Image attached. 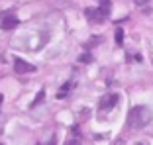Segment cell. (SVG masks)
Masks as SVG:
<instances>
[{
  "label": "cell",
  "instance_id": "1",
  "mask_svg": "<svg viewBox=\"0 0 153 145\" xmlns=\"http://www.w3.org/2000/svg\"><path fill=\"white\" fill-rule=\"evenodd\" d=\"M153 120V112L147 106H134L128 114V124L131 129H143L151 124Z\"/></svg>",
  "mask_w": 153,
  "mask_h": 145
},
{
  "label": "cell",
  "instance_id": "2",
  "mask_svg": "<svg viewBox=\"0 0 153 145\" xmlns=\"http://www.w3.org/2000/svg\"><path fill=\"white\" fill-rule=\"evenodd\" d=\"M118 100H120V96H118L116 92H108V94H104L102 98H100L98 108L102 110V112H110V110L118 104Z\"/></svg>",
  "mask_w": 153,
  "mask_h": 145
},
{
  "label": "cell",
  "instance_id": "3",
  "mask_svg": "<svg viewBox=\"0 0 153 145\" xmlns=\"http://www.w3.org/2000/svg\"><path fill=\"white\" fill-rule=\"evenodd\" d=\"M36 71V67H33L32 63H27L26 59H14V72H16V75H20V77H22V75H27V72H33Z\"/></svg>",
  "mask_w": 153,
  "mask_h": 145
},
{
  "label": "cell",
  "instance_id": "4",
  "mask_svg": "<svg viewBox=\"0 0 153 145\" xmlns=\"http://www.w3.org/2000/svg\"><path fill=\"white\" fill-rule=\"evenodd\" d=\"M20 20L14 16V12H4L2 14V22H0V26H2V30L4 32H10V30H14V27H18Z\"/></svg>",
  "mask_w": 153,
  "mask_h": 145
},
{
  "label": "cell",
  "instance_id": "5",
  "mask_svg": "<svg viewBox=\"0 0 153 145\" xmlns=\"http://www.w3.org/2000/svg\"><path fill=\"white\" fill-rule=\"evenodd\" d=\"M86 18H88L90 22H94V24H100V22L106 20V14L100 8H86Z\"/></svg>",
  "mask_w": 153,
  "mask_h": 145
},
{
  "label": "cell",
  "instance_id": "6",
  "mask_svg": "<svg viewBox=\"0 0 153 145\" xmlns=\"http://www.w3.org/2000/svg\"><path fill=\"white\" fill-rule=\"evenodd\" d=\"M100 10L108 16L110 14V0H100Z\"/></svg>",
  "mask_w": 153,
  "mask_h": 145
},
{
  "label": "cell",
  "instance_id": "7",
  "mask_svg": "<svg viewBox=\"0 0 153 145\" xmlns=\"http://www.w3.org/2000/svg\"><path fill=\"white\" fill-rule=\"evenodd\" d=\"M69 90H71V82H69V84H65L63 88L59 90V94H57V96H59V98H65V96L69 94Z\"/></svg>",
  "mask_w": 153,
  "mask_h": 145
},
{
  "label": "cell",
  "instance_id": "8",
  "mask_svg": "<svg viewBox=\"0 0 153 145\" xmlns=\"http://www.w3.org/2000/svg\"><path fill=\"white\" fill-rule=\"evenodd\" d=\"M43 96H45V90H41V92H39V96H37V98H36V100H33V102H32V108H36V106L39 104L41 100H43Z\"/></svg>",
  "mask_w": 153,
  "mask_h": 145
},
{
  "label": "cell",
  "instance_id": "9",
  "mask_svg": "<svg viewBox=\"0 0 153 145\" xmlns=\"http://www.w3.org/2000/svg\"><path fill=\"white\" fill-rule=\"evenodd\" d=\"M122 41H124V32H122V30H116V43L122 45Z\"/></svg>",
  "mask_w": 153,
  "mask_h": 145
},
{
  "label": "cell",
  "instance_id": "10",
  "mask_svg": "<svg viewBox=\"0 0 153 145\" xmlns=\"http://www.w3.org/2000/svg\"><path fill=\"white\" fill-rule=\"evenodd\" d=\"M81 61H82V63H90V61H92V57H90V55H82Z\"/></svg>",
  "mask_w": 153,
  "mask_h": 145
},
{
  "label": "cell",
  "instance_id": "11",
  "mask_svg": "<svg viewBox=\"0 0 153 145\" xmlns=\"http://www.w3.org/2000/svg\"><path fill=\"white\" fill-rule=\"evenodd\" d=\"M0 104H2V96H0Z\"/></svg>",
  "mask_w": 153,
  "mask_h": 145
}]
</instances>
